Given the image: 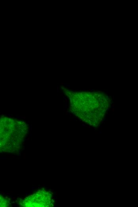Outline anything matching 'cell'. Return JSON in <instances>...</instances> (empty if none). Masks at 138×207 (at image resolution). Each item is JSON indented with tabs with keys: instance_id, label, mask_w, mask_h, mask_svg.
Instances as JSON below:
<instances>
[{
	"instance_id": "1",
	"label": "cell",
	"mask_w": 138,
	"mask_h": 207,
	"mask_svg": "<svg viewBox=\"0 0 138 207\" xmlns=\"http://www.w3.org/2000/svg\"><path fill=\"white\" fill-rule=\"evenodd\" d=\"M52 196L49 192L39 191L25 199L22 202L24 207H49L52 204Z\"/></svg>"
}]
</instances>
